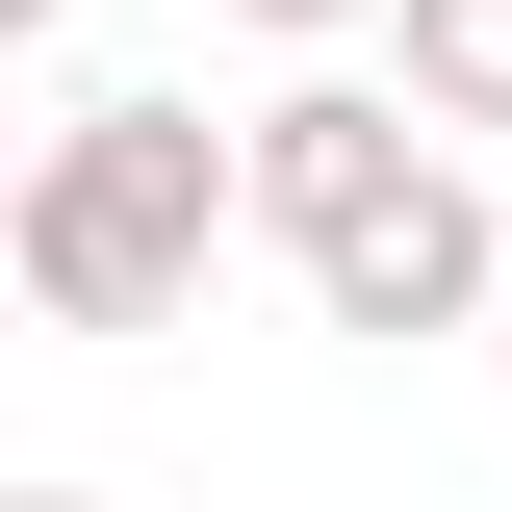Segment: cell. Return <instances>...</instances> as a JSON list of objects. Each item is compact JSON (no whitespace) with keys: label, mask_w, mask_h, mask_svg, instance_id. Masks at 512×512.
<instances>
[{"label":"cell","mask_w":512,"mask_h":512,"mask_svg":"<svg viewBox=\"0 0 512 512\" xmlns=\"http://www.w3.org/2000/svg\"><path fill=\"white\" fill-rule=\"evenodd\" d=\"M231 154H256V231L308 256V231H359V205L410 180V154H436V128L384 103V77H282V103H231Z\"/></svg>","instance_id":"3"},{"label":"cell","mask_w":512,"mask_h":512,"mask_svg":"<svg viewBox=\"0 0 512 512\" xmlns=\"http://www.w3.org/2000/svg\"><path fill=\"white\" fill-rule=\"evenodd\" d=\"M0 26H26V52H52V26H77V0H0Z\"/></svg>","instance_id":"6"},{"label":"cell","mask_w":512,"mask_h":512,"mask_svg":"<svg viewBox=\"0 0 512 512\" xmlns=\"http://www.w3.org/2000/svg\"><path fill=\"white\" fill-rule=\"evenodd\" d=\"M0 512H103V487H0Z\"/></svg>","instance_id":"7"},{"label":"cell","mask_w":512,"mask_h":512,"mask_svg":"<svg viewBox=\"0 0 512 512\" xmlns=\"http://www.w3.org/2000/svg\"><path fill=\"white\" fill-rule=\"evenodd\" d=\"M384 26H410V128H436V154L487 128L512 154V0H384Z\"/></svg>","instance_id":"4"},{"label":"cell","mask_w":512,"mask_h":512,"mask_svg":"<svg viewBox=\"0 0 512 512\" xmlns=\"http://www.w3.org/2000/svg\"><path fill=\"white\" fill-rule=\"evenodd\" d=\"M256 231V154L205 103H128V77H77L52 128H26V205H0V282L52 333H180L205 256Z\"/></svg>","instance_id":"1"},{"label":"cell","mask_w":512,"mask_h":512,"mask_svg":"<svg viewBox=\"0 0 512 512\" xmlns=\"http://www.w3.org/2000/svg\"><path fill=\"white\" fill-rule=\"evenodd\" d=\"M308 308L333 333H512V205L461 180V154H410L359 231H308Z\"/></svg>","instance_id":"2"},{"label":"cell","mask_w":512,"mask_h":512,"mask_svg":"<svg viewBox=\"0 0 512 512\" xmlns=\"http://www.w3.org/2000/svg\"><path fill=\"white\" fill-rule=\"evenodd\" d=\"M205 26H256V52H333V26H384V0H205Z\"/></svg>","instance_id":"5"}]
</instances>
